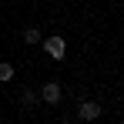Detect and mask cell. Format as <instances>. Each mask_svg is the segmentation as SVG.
I'll return each mask as SVG.
<instances>
[{
	"instance_id": "obj_5",
	"label": "cell",
	"mask_w": 124,
	"mask_h": 124,
	"mask_svg": "<svg viewBox=\"0 0 124 124\" xmlns=\"http://www.w3.org/2000/svg\"><path fill=\"white\" fill-rule=\"evenodd\" d=\"M20 104H23V107H37V104H40V94H37V91H23Z\"/></svg>"
},
{
	"instance_id": "obj_1",
	"label": "cell",
	"mask_w": 124,
	"mask_h": 124,
	"mask_svg": "<svg viewBox=\"0 0 124 124\" xmlns=\"http://www.w3.org/2000/svg\"><path fill=\"white\" fill-rule=\"evenodd\" d=\"M44 50H47V57H50V61H64V57H67V40H64L61 34H57V37H44Z\"/></svg>"
},
{
	"instance_id": "obj_7",
	"label": "cell",
	"mask_w": 124,
	"mask_h": 124,
	"mask_svg": "<svg viewBox=\"0 0 124 124\" xmlns=\"http://www.w3.org/2000/svg\"><path fill=\"white\" fill-rule=\"evenodd\" d=\"M121 124H124V117H121Z\"/></svg>"
},
{
	"instance_id": "obj_6",
	"label": "cell",
	"mask_w": 124,
	"mask_h": 124,
	"mask_svg": "<svg viewBox=\"0 0 124 124\" xmlns=\"http://www.w3.org/2000/svg\"><path fill=\"white\" fill-rule=\"evenodd\" d=\"M14 74H17V70H14V64H7V61L0 64V81H3V84H7V81H14Z\"/></svg>"
},
{
	"instance_id": "obj_2",
	"label": "cell",
	"mask_w": 124,
	"mask_h": 124,
	"mask_svg": "<svg viewBox=\"0 0 124 124\" xmlns=\"http://www.w3.org/2000/svg\"><path fill=\"white\" fill-rule=\"evenodd\" d=\"M61 97H64V91H61L57 81H47V84L40 87V101H44V104H61Z\"/></svg>"
},
{
	"instance_id": "obj_4",
	"label": "cell",
	"mask_w": 124,
	"mask_h": 124,
	"mask_svg": "<svg viewBox=\"0 0 124 124\" xmlns=\"http://www.w3.org/2000/svg\"><path fill=\"white\" fill-rule=\"evenodd\" d=\"M40 40H44V34L37 30V27H27V30H23V44L34 47V44H40Z\"/></svg>"
},
{
	"instance_id": "obj_3",
	"label": "cell",
	"mask_w": 124,
	"mask_h": 124,
	"mask_svg": "<svg viewBox=\"0 0 124 124\" xmlns=\"http://www.w3.org/2000/svg\"><path fill=\"white\" fill-rule=\"evenodd\" d=\"M77 117H81V121H97V117H101V104L97 101H84L81 107H77Z\"/></svg>"
}]
</instances>
